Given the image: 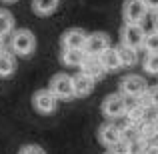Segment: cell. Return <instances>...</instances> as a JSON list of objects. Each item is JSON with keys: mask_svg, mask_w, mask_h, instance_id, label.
<instances>
[{"mask_svg": "<svg viewBox=\"0 0 158 154\" xmlns=\"http://www.w3.org/2000/svg\"><path fill=\"white\" fill-rule=\"evenodd\" d=\"M12 52L18 54V56H28V54L34 52L36 48V38L28 28H18V30L12 32Z\"/></svg>", "mask_w": 158, "mask_h": 154, "instance_id": "6da1fadb", "label": "cell"}, {"mask_svg": "<svg viewBox=\"0 0 158 154\" xmlns=\"http://www.w3.org/2000/svg\"><path fill=\"white\" fill-rule=\"evenodd\" d=\"M128 110V104H126V96L122 92L120 94H108L102 102V114L110 120H118L124 118Z\"/></svg>", "mask_w": 158, "mask_h": 154, "instance_id": "7a4b0ae2", "label": "cell"}, {"mask_svg": "<svg viewBox=\"0 0 158 154\" xmlns=\"http://www.w3.org/2000/svg\"><path fill=\"white\" fill-rule=\"evenodd\" d=\"M148 6L144 4V0H124L122 4V18L128 24H142Z\"/></svg>", "mask_w": 158, "mask_h": 154, "instance_id": "3957f363", "label": "cell"}, {"mask_svg": "<svg viewBox=\"0 0 158 154\" xmlns=\"http://www.w3.org/2000/svg\"><path fill=\"white\" fill-rule=\"evenodd\" d=\"M148 90V84L142 76L138 74H128V76L122 78L120 82V92L124 96H132V98H142Z\"/></svg>", "mask_w": 158, "mask_h": 154, "instance_id": "277c9868", "label": "cell"}, {"mask_svg": "<svg viewBox=\"0 0 158 154\" xmlns=\"http://www.w3.org/2000/svg\"><path fill=\"white\" fill-rule=\"evenodd\" d=\"M50 90L58 98H62V100L76 96V94H74V76L64 74V72L56 74V76L50 80Z\"/></svg>", "mask_w": 158, "mask_h": 154, "instance_id": "5b68a950", "label": "cell"}, {"mask_svg": "<svg viewBox=\"0 0 158 154\" xmlns=\"http://www.w3.org/2000/svg\"><path fill=\"white\" fill-rule=\"evenodd\" d=\"M120 38H122L124 44H128V46H132V48L138 50V48L144 46L146 32H144L142 24H128V22H124L122 32H120Z\"/></svg>", "mask_w": 158, "mask_h": 154, "instance_id": "8992f818", "label": "cell"}, {"mask_svg": "<svg viewBox=\"0 0 158 154\" xmlns=\"http://www.w3.org/2000/svg\"><path fill=\"white\" fill-rule=\"evenodd\" d=\"M32 104H34V108L40 112V114H50V112H54L56 106H58V96L50 88L48 90H38V92H34V96H32Z\"/></svg>", "mask_w": 158, "mask_h": 154, "instance_id": "52a82bcc", "label": "cell"}, {"mask_svg": "<svg viewBox=\"0 0 158 154\" xmlns=\"http://www.w3.org/2000/svg\"><path fill=\"white\" fill-rule=\"evenodd\" d=\"M110 38L104 32H94V34H88V40L84 44V50L90 56H102L108 48H110Z\"/></svg>", "mask_w": 158, "mask_h": 154, "instance_id": "ba28073f", "label": "cell"}, {"mask_svg": "<svg viewBox=\"0 0 158 154\" xmlns=\"http://www.w3.org/2000/svg\"><path fill=\"white\" fill-rule=\"evenodd\" d=\"M98 138H100V142L104 144V146H114L118 140H122V128L118 126L116 122H106L100 126V130H98Z\"/></svg>", "mask_w": 158, "mask_h": 154, "instance_id": "9c48e42d", "label": "cell"}, {"mask_svg": "<svg viewBox=\"0 0 158 154\" xmlns=\"http://www.w3.org/2000/svg\"><path fill=\"white\" fill-rule=\"evenodd\" d=\"M86 40H88V34L82 28H70L62 34L60 42H62V48H84Z\"/></svg>", "mask_w": 158, "mask_h": 154, "instance_id": "30bf717a", "label": "cell"}, {"mask_svg": "<svg viewBox=\"0 0 158 154\" xmlns=\"http://www.w3.org/2000/svg\"><path fill=\"white\" fill-rule=\"evenodd\" d=\"M94 86H96V78L88 76V74L82 72V70L74 76V94H76L78 98L88 96V94L94 90Z\"/></svg>", "mask_w": 158, "mask_h": 154, "instance_id": "8fae6325", "label": "cell"}, {"mask_svg": "<svg viewBox=\"0 0 158 154\" xmlns=\"http://www.w3.org/2000/svg\"><path fill=\"white\" fill-rule=\"evenodd\" d=\"M86 58H88V54H86L84 48H62V54H60V60L66 66H74V68L82 66Z\"/></svg>", "mask_w": 158, "mask_h": 154, "instance_id": "7c38bea8", "label": "cell"}, {"mask_svg": "<svg viewBox=\"0 0 158 154\" xmlns=\"http://www.w3.org/2000/svg\"><path fill=\"white\" fill-rule=\"evenodd\" d=\"M80 70H82V72H86L88 76L96 78V80H98V78H102L108 72V70L104 68V64H102L100 56H90V54H88V58L84 60V64L80 66Z\"/></svg>", "mask_w": 158, "mask_h": 154, "instance_id": "4fadbf2b", "label": "cell"}, {"mask_svg": "<svg viewBox=\"0 0 158 154\" xmlns=\"http://www.w3.org/2000/svg\"><path fill=\"white\" fill-rule=\"evenodd\" d=\"M102 64H104V68L108 70V72H114V70H118L120 66H122V60H120V54L118 50H116L114 46H110L108 50L100 56Z\"/></svg>", "mask_w": 158, "mask_h": 154, "instance_id": "5bb4252c", "label": "cell"}, {"mask_svg": "<svg viewBox=\"0 0 158 154\" xmlns=\"http://www.w3.org/2000/svg\"><path fill=\"white\" fill-rule=\"evenodd\" d=\"M60 0H32V10L38 16H50L58 8Z\"/></svg>", "mask_w": 158, "mask_h": 154, "instance_id": "9a60e30c", "label": "cell"}, {"mask_svg": "<svg viewBox=\"0 0 158 154\" xmlns=\"http://www.w3.org/2000/svg\"><path fill=\"white\" fill-rule=\"evenodd\" d=\"M116 50L120 54V60H122V66H134L136 62H138V52H136V48L128 46V44H120V46H116Z\"/></svg>", "mask_w": 158, "mask_h": 154, "instance_id": "2e32d148", "label": "cell"}, {"mask_svg": "<svg viewBox=\"0 0 158 154\" xmlns=\"http://www.w3.org/2000/svg\"><path fill=\"white\" fill-rule=\"evenodd\" d=\"M14 32V16L10 10L6 8H0V36H8Z\"/></svg>", "mask_w": 158, "mask_h": 154, "instance_id": "e0dca14e", "label": "cell"}, {"mask_svg": "<svg viewBox=\"0 0 158 154\" xmlns=\"http://www.w3.org/2000/svg\"><path fill=\"white\" fill-rule=\"evenodd\" d=\"M14 68H16V62H14V56L8 52H2L0 54V78H8L14 74Z\"/></svg>", "mask_w": 158, "mask_h": 154, "instance_id": "ac0fdd59", "label": "cell"}, {"mask_svg": "<svg viewBox=\"0 0 158 154\" xmlns=\"http://www.w3.org/2000/svg\"><path fill=\"white\" fill-rule=\"evenodd\" d=\"M140 136H142L144 140H154L158 136V122L156 120H144L142 124H140Z\"/></svg>", "mask_w": 158, "mask_h": 154, "instance_id": "d6986e66", "label": "cell"}, {"mask_svg": "<svg viewBox=\"0 0 158 154\" xmlns=\"http://www.w3.org/2000/svg\"><path fill=\"white\" fill-rule=\"evenodd\" d=\"M144 70L148 74H158V52H148L144 58Z\"/></svg>", "mask_w": 158, "mask_h": 154, "instance_id": "ffe728a7", "label": "cell"}, {"mask_svg": "<svg viewBox=\"0 0 158 154\" xmlns=\"http://www.w3.org/2000/svg\"><path fill=\"white\" fill-rule=\"evenodd\" d=\"M144 50L146 52H158V30H152L144 38Z\"/></svg>", "mask_w": 158, "mask_h": 154, "instance_id": "44dd1931", "label": "cell"}, {"mask_svg": "<svg viewBox=\"0 0 158 154\" xmlns=\"http://www.w3.org/2000/svg\"><path fill=\"white\" fill-rule=\"evenodd\" d=\"M146 142H148V140H144L142 136L136 138V140H130V142H128V154H144Z\"/></svg>", "mask_w": 158, "mask_h": 154, "instance_id": "7402d4cb", "label": "cell"}, {"mask_svg": "<svg viewBox=\"0 0 158 154\" xmlns=\"http://www.w3.org/2000/svg\"><path fill=\"white\" fill-rule=\"evenodd\" d=\"M142 98L146 104H158V86H150Z\"/></svg>", "mask_w": 158, "mask_h": 154, "instance_id": "603a6c76", "label": "cell"}, {"mask_svg": "<svg viewBox=\"0 0 158 154\" xmlns=\"http://www.w3.org/2000/svg\"><path fill=\"white\" fill-rule=\"evenodd\" d=\"M144 120H156L158 122V104H146V108H144Z\"/></svg>", "mask_w": 158, "mask_h": 154, "instance_id": "cb8c5ba5", "label": "cell"}, {"mask_svg": "<svg viewBox=\"0 0 158 154\" xmlns=\"http://www.w3.org/2000/svg\"><path fill=\"white\" fill-rule=\"evenodd\" d=\"M18 154H46V152H44L40 146H36V144H28V146L20 148V152H18Z\"/></svg>", "mask_w": 158, "mask_h": 154, "instance_id": "d4e9b609", "label": "cell"}, {"mask_svg": "<svg viewBox=\"0 0 158 154\" xmlns=\"http://www.w3.org/2000/svg\"><path fill=\"white\" fill-rule=\"evenodd\" d=\"M144 154H158V142H154V140H150V142H146V148H144Z\"/></svg>", "mask_w": 158, "mask_h": 154, "instance_id": "484cf974", "label": "cell"}, {"mask_svg": "<svg viewBox=\"0 0 158 154\" xmlns=\"http://www.w3.org/2000/svg\"><path fill=\"white\" fill-rule=\"evenodd\" d=\"M144 4L148 6V12H158V0H144Z\"/></svg>", "mask_w": 158, "mask_h": 154, "instance_id": "4316f807", "label": "cell"}, {"mask_svg": "<svg viewBox=\"0 0 158 154\" xmlns=\"http://www.w3.org/2000/svg\"><path fill=\"white\" fill-rule=\"evenodd\" d=\"M152 26H154V30H158V12H154V20H152Z\"/></svg>", "mask_w": 158, "mask_h": 154, "instance_id": "83f0119b", "label": "cell"}, {"mask_svg": "<svg viewBox=\"0 0 158 154\" xmlns=\"http://www.w3.org/2000/svg\"><path fill=\"white\" fill-rule=\"evenodd\" d=\"M2 52H6V50H4V38L0 36V54H2Z\"/></svg>", "mask_w": 158, "mask_h": 154, "instance_id": "f1b7e54d", "label": "cell"}, {"mask_svg": "<svg viewBox=\"0 0 158 154\" xmlns=\"http://www.w3.org/2000/svg\"><path fill=\"white\" fill-rule=\"evenodd\" d=\"M106 154H118V152H114V150H108Z\"/></svg>", "mask_w": 158, "mask_h": 154, "instance_id": "f546056e", "label": "cell"}, {"mask_svg": "<svg viewBox=\"0 0 158 154\" xmlns=\"http://www.w3.org/2000/svg\"><path fill=\"white\" fill-rule=\"evenodd\" d=\"M2 2H16V0H2Z\"/></svg>", "mask_w": 158, "mask_h": 154, "instance_id": "4dcf8cb0", "label": "cell"}]
</instances>
